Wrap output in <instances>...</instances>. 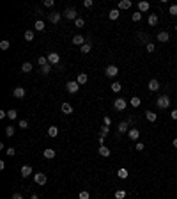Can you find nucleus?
<instances>
[{
	"label": "nucleus",
	"mask_w": 177,
	"mask_h": 199,
	"mask_svg": "<svg viewBox=\"0 0 177 199\" xmlns=\"http://www.w3.org/2000/svg\"><path fill=\"white\" fill-rule=\"evenodd\" d=\"M138 39H140V41H143L145 45H147V43H151V41H149V37H147V34H143V32H140V34H138Z\"/></svg>",
	"instance_id": "nucleus-39"
},
{
	"label": "nucleus",
	"mask_w": 177,
	"mask_h": 199,
	"mask_svg": "<svg viewBox=\"0 0 177 199\" xmlns=\"http://www.w3.org/2000/svg\"><path fill=\"white\" fill-rule=\"evenodd\" d=\"M117 73H119V68L117 66H113V64H110V66H106V69H105V75L110 78H113V77H117Z\"/></svg>",
	"instance_id": "nucleus-5"
},
{
	"label": "nucleus",
	"mask_w": 177,
	"mask_h": 199,
	"mask_svg": "<svg viewBox=\"0 0 177 199\" xmlns=\"http://www.w3.org/2000/svg\"><path fill=\"white\" fill-rule=\"evenodd\" d=\"M34 39V30H25V41H32Z\"/></svg>",
	"instance_id": "nucleus-32"
},
{
	"label": "nucleus",
	"mask_w": 177,
	"mask_h": 199,
	"mask_svg": "<svg viewBox=\"0 0 177 199\" xmlns=\"http://www.w3.org/2000/svg\"><path fill=\"white\" fill-rule=\"evenodd\" d=\"M73 45H76V46H83V45H85V37H83L81 34H76L75 37H73Z\"/></svg>",
	"instance_id": "nucleus-12"
},
{
	"label": "nucleus",
	"mask_w": 177,
	"mask_h": 199,
	"mask_svg": "<svg viewBox=\"0 0 177 199\" xmlns=\"http://www.w3.org/2000/svg\"><path fill=\"white\" fill-rule=\"evenodd\" d=\"M128 137H129L131 141H138V137H140V130H138V126H137V128H129Z\"/></svg>",
	"instance_id": "nucleus-9"
},
{
	"label": "nucleus",
	"mask_w": 177,
	"mask_h": 199,
	"mask_svg": "<svg viewBox=\"0 0 177 199\" xmlns=\"http://www.w3.org/2000/svg\"><path fill=\"white\" fill-rule=\"evenodd\" d=\"M51 68H53L51 64H46V66H43V68H41V73H43V75H48V73L51 71Z\"/></svg>",
	"instance_id": "nucleus-35"
},
{
	"label": "nucleus",
	"mask_w": 177,
	"mask_h": 199,
	"mask_svg": "<svg viewBox=\"0 0 177 199\" xmlns=\"http://www.w3.org/2000/svg\"><path fill=\"white\" fill-rule=\"evenodd\" d=\"M126 107H128V101L124 100V98H115V100H113V109H115V110L124 112V110H126Z\"/></svg>",
	"instance_id": "nucleus-1"
},
{
	"label": "nucleus",
	"mask_w": 177,
	"mask_h": 199,
	"mask_svg": "<svg viewBox=\"0 0 177 199\" xmlns=\"http://www.w3.org/2000/svg\"><path fill=\"white\" fill-rule=\"evenodd\" d=\"M145 48H147L149 54H152V52L156 50V45H154V43H147V45H145Z\"/></svg>",
	"instance_id": "nucleus-44"
},
{
	"label": "nucleus",
	"mask_w": 177,
	"mask_h": 199,
	"mask_svg": "<svg viewBox=\"0 0 177 199\" xmlns=\"http://www.w3.org/2000/svg\"><path fill=\"white\" fill-rule=\"evenodd\" d=\"M7 155H9V156H14V155H16V149H14V148H7Z\"/></svg>",
	"instance_id": "nucleus-48"
},
{
	"label": "nucleus",
	"mask_w": 177,
	"mask_h": 199,
	"mask_svg": "<svg viewBox=\"0 0 177 199\" xmlns=\"http://www.w3.org/2000/svg\"><path fill=\"white\" fill-rule=\"evenodd\" d=\"M22 71L23 73H30V71H32V62H23V64H22Z\"/></svg>",
	"instance_id": "nucleus-23"
},
{
	"label": "nucleus",
	"mask_w": 177,
	"mask_h": 199,
	"mask_svg": "<svg viewBox=\"0 0 177 199\" xmlns=\"http://www.w3.org/2000/svg\"><path fill=\"white\" fill-rule=\"evenodd\" d=\"M5 135H7V137H13V135H14V126H7L5 128Z\"/></svg>",
	"instance_id": "nucleus-43"
},
{
	"label": "nucleus",
	"mask_w": 177,
	"mask_h": 199,
	"mask_svg": "<svg viewBox=\"0 0 177 199\" xmlns=\"http://www.w3.org/2000/svg\"><path fill=\"white\" fill-rule=\"evenodd\" d=\"M53 4H55L53 0H44V5H46V7H53Z\"/></svg>",
	"instance_id": "nucleus-50"
},
{
	"label": "nucleus",
	"mask_w": 177,
	"mask_h": 199,
	"mask_svg": "<svg viewBox=\"0 0 177 199\" xmlns=\"http://www.w3.org/2000/svg\"><path fill=\"white\" fill-rule=\"evenodd\" d=\"M46 57H48V62H50L51 66H59V64H60V55H59V54H55V52L48 54Z\"/></svg>",
	"instance_id": "nucleus-4"
},
{
	"label": "nucleus",
	"mask_w": 177,
	"mask_h": 199,
	"mask_svg": "<svg viewBox=\"0 0 177 199\" xmlns=\"http://www.w3.org/2000/svg\"><path fill=\"white\" fill-rule=\"evenodd\" d=\"M13 94H14V98H25V89L23 87H16L13 91Z\"/></svg>",
	"instance_id": "nucleus-19"
},
{
	"label": "nucleus",
	"mask_w": 177,
	"mask_h": 199,
	"mask_svg": "<svg viewBox=\"0 0 177 199\" xmlns=\"http://www.w3.org/2000/svg\"><path fill=\"white\" fill-rule=\"evenodd\" d=\"M101 156H110V149L106 148V146H99V151H98Z\"/></svg>",
	"instance_id": "nucleus-24"
},
{
	"label": "nucleus",
	"mask_w": 177,
	"mask_h": 199,
	"mask_svg": "<svg viewBox=\"0 0 177 199\" xmlns=\"http://www.w3.org/2000/svg\"><path fill=\"white\" fill-rule=\"evenodd\" d=\"M120 89H122V84H120V82H113V84H112V91H113V92H119Z\"/></svg>",
	"instance_id": "nucleus-30"
},
{
	"label": "nucleus",
	"mask_w": 177,
	"mask_h": 199,
	"mask_svg": "<svg viewBox=\"0 0 177 199\" xmlns=\"http://www.w3.org/2000/svg\"><path fill=\"white\" fill-rule=\"evenodd\" d=\"M78 199H90V194H89L87 190H81V192L78 194Z\"/></svg>",
	"instance_id": "nucleus-37"
},
{
	"label": "nucleus",
	"mask_w": 177,
	"mask_h": 199,
	"mask_svg": "<svg viewBox=\"0 0 177 199\" xmlns=\"http://www.w3.org/2000/svg\"><path fill=\"white\" fill-rule=\"evenodd\" d=\"M149 91H152V92H156V91H158L160 89V82L158 80H156V78H152V80H149Z\"/></svg>",
	"instance_id": "nucleus-13"
},
{
	"label": "nucleus",
	"mask_w": 177,
	"mask_h": 199,
	"mask_svg": "<svg viewBox=\"0 0 177 199\" xmlns=\"http://www.w3.org/2000/svg\"><path fill=\"white\" fill-rule=\"evenodd\" d=\"M158 22H160L158 14H149V18H147V23H149L151 27H156V25H158Z\"/></svg>",
	"instance_id": "nucleus-15"
},
{
	"label": "nucleus",
	"mask_w": 177,
	"mask_h": 199,
	"mask_svg": "<svg viewBox=\"0 0 177 199\" xmlns=\"http://www.w3.org/2000/svg\"><path fill=\"white\" fill-rule=\"evenodd\" d=\"M30 199H39V197H37L36 194H32V196H30Z\"/></svg>",
	"instance_id": "nucleus-57"
},
{
	"label": "nucleus",
	"mask_w": 177,
	"mask_h": 199,
	"mask_svg": "<svg viewBox=\"0 0 177 199\" xmlns=\"http://www.w3.org/2000/svg\"><path fill=\"white\" fill-rule=\"evenodd\" d=\"M75 25H76L78 29H81L83 25H85V20H83V18H76V20H75Z\"/></svg>",
	"instance_id": "nucleus-41"
},
{
	"label": "nucleus",
	"mask_w": 177,
	"mask_h": 199,
	"mask_svg": "<svg viewBox=\"0 0 177 199\" xmlns=\"http://www.w3.org/2000/svg\"><path fill=\"white\" fill-rule=\"evenodd\" d=\"M20 128H23V130H27V128H28V123H27L25 119H22V121H20Z\"/></svg>",
	"instance_id": "nucleus-47"
},
{
	"label": "nucleus",
	"mask_w": 177,
	"mask_h": 199,
	"mask_svg": "<svg viewBox=\"0 0 177 199\" xmlns=\"http://www.w3.org/2000/svg\"><path fill=\"white\" fill-rule=\"evenodd\" d=\"M4 117H7V112H4V110H0V119H4Z\"/></svg>",
	"instance_id": "nucleus-55"
},
{
	"label": "nucleus",
	"mask_w": 177,
	"mask_h": 199,
	"mask_svg": "<svg viewBox=\"0 0 177 199\" xmlns=\"http://www.w3.org/2000/svg\"><path fill=\"white\" fill-rule=\"evenodd\" d=\"M55 149H51V148H46L44 151H43V156L44 158H48V160H51V158H55Z\"/></svg>",
	"instance_id": "nucleus-14"
},
{
	"label": "nucleus",
	"mask_w": 177,
	"mask_h": 199,
	"mask_svg": "<svg viewBox=\"0 0 177 199\" xmlns=\"http://www.w3.org/2000/svg\"><path fill=\"white\" fill-rule=\"evenodd\" d=\"M131 20H133V22H140V20H142V13H140V11H137V13H133V16H131Z\"/></svg>",
	"instance_id": "nucleus-40"
},
{
	"label": "nucleus",
	"mask_w": 177,
	"mask_h": 199,
	"mask_svg": "<svg viewBox=\"0 0 177 199\" xmlns=\"http://www.w3.org/2000/svg\"><path fill=\"white\" fill-rule=\"evenodd\" d=\"M129 103H131V107H135V109H137V107H140V103H142V100H140L138 96H133Z\"/></svg>",
	"instance_id": "nucleus-26"
},
{
	"label": "nucleus",
	"mask_w": 177,
	"mask_h": 199,
	"mask_svg": "<svg viewBox=\"0 0 177 199\" xmlns=\"http://www.w3.org/2000/svg\"><path fill=\"white\" fill-rule=\"evenodd\" d=\"M60 18H62V13H50V14H48V22L55 25V23L60 22Z\"/></svg>",
	"instance_id": "nucleus-8"
},
{
	"label": "nucleus",
	"mask_w": 177,
	"mask_h": 199,
	"mask_svg": "<svg viewBox=\"0 0 177 199\" xmlns=\"http://www.w3.org/2000/svg\"><path fill=\"white\" fill-rule=\"evenodd\" d=\"M34 29L39 30V32H41V30H44V22H43V20H37V22L34 23Z\"/></svg>",
	"instance_id": "nucleus-27"
},
{
	"label": "nucleus",
	"mask_w": 177,
	"mask_h": 199,
	"mask_svg": "<svg viewBox=\"0 0 177 199\" xmlns=\"http://www.w3.org/2000/svg\"><path fill=\"white\" fill-rule=\"evenodd\" d=\"M151 9V4L149 2H138V11L140 13H147Z\"/></svg>",
	"instance_id": "nucleus-17"
},
{
	"label": "nucleus",
	"mask_w": 177,
	"mask_h": 199,
	"mask_svg": "<svg viewBox=\"0 0 177 199\" xmlns=\"http://www.w3.org/2000/svg\"><path fill=\"white\" fill-rule=\"evenodd\" d=\"M135 148H137V151H143L145 149V144L143 142H137V144H135Z\"/></svg>",
	"instance_id": "nucleus-45"
},
{
	"label": "nucleus",
	"mask_w": 177,
	"mask_h": 199,
	"mask_svg": "<svg viewBox=\"0 0 177 199\" xmlns=\"http://www.w3.org/2000/svg\"><path fill=\"white\" fill-rule=\"evenodd\" d=\"M87 80H89V77L85 75V73H80V75L76 77V82L80 84V86H83V84H87Z\"/></svg>",
	"instance_id": "nucleus-21"
},
{
	"label": "nucleus",
	"mask_w": 177,
	"mask_h": 199,
	"mask_svg": "<svg viewBox=\"0 0 177 199\" xmlns=\"http://www.w3.org/2000/svg\"><path fill=\"white\" fill-rule=\"evenodd\" d=\"M168 14H170V16H177V4L170 5V9H168Z\"/></svg>",
	"instance_id": "nucleus-38"
},
{
	"label": "nucleus",
	"mask_w": 177,
	"mask_h": 199,
	"mask_svg": "<svg viewBox=\"0 0 177 199\" xmlns=\"http://www.w3.org/2000/svg\"><path fill=\"white\" fill-rule=\"evenodd\" d=\"M90 43H85V45H83V46H80V50H81V54H89V52H90Z\"/></svg>",
	"instance_id": "nucleus-34"
},
{
	"label": "nucleus",
	"mask_w": 177,
	"mask_h": 199,
	"mask_svg": "<svg viewBox=\"0 0 177 199\" xmlns=\"http://www.w3.org/2000/svg\"><path fill=\"white\" fill-rule=\"evenodd\" d=\"M108 133H110V128L106 126V124H103V126H101V130H99V135H103V137H106Z\"/></svg>",
	"instance_id": "nucleus-31"
},
{
	"label": "nucleus",
	"mask_w": 177,
	"mask_h": 199,
	"mask_svg": "<svg viewBox=\"0 0 177 199\" xmlns=\"http://www.w3.org/2000/svg\"><path fill=\"white\" fill-rule=\"evenodd\" d=\"M128 174H129V173H128V169H124V167H120V169L117 171V176L120 178V180H126Z\"/></svg>",
	"instance_id": "nucleus-22"
},
{
	"label": "nucleus",
	"mask_w": 177,
	"mask_h": 199,
	"mask_svg": "<svg viewBox=\"0 0 177 199\" xmlns=\"http://www.w3.org/2000/svg\"><path fill=\"white\" fill-rule=\"evenodd\" d=\"M131 5H133L131 0H120L119 5H117V9H119V11H126V9H129Z\"/></svg>",
	"instance_id": "nucleus-10"
},
{
	"label": "nucleus",
	"mask_w": 177,
	"mask_h": 199,
	"mask_svg": "<svg viewBox=\"0 0 177 199\" xmlns=\"http://www.w3.org/2000/svg\"><path fill=\"white\" fill-rule=\"evenodd\" d=\"M158 41H160V43H168V41H170V34L166 32V30H161V32L158 34Z\"/></svg>",
	"instance_id": "nucleus-11"
},
{
	"label": "nucleus",
	"mask_w": 177,
	"mask_h": 199,
	"mask_svg": "<svg viewBox=\"0 0 177 199\" xmlns=\"http://www.w3.org/2000/svg\"><path fill=\"white\" fill-rule=\"evenodd\" d=\"M48 135H50V137H57V135H59V128L57 126H50L48 128Z\"/></svg>",
	"instance_id": "nucleus-28"
},
{
	"label": "nucleus",
	"mask_w": 177,
	"mask_h": 199,
	"mask_svg": "<svg viewBox=\"0 0 177 199\" xmlns=\"http://www.w3.org/2000/svg\"><path fill=\"white\" fill-rule=\"evenodd\" d=\"M66 89H67V92H71V94H76L78 89H80V84H78L76 80H71V82L66 84Z\"/></svg>",
	"instance_id": "nucleus-3"
},
{
	"label": "nucleus",
	"mask_w": 177,
	"mask_h": 199,
	"mask_svg": "<svg viewBox=\"0 0 177 199\" xmlns=\"http://www.w3.org/2000/svg\"><path fill=\"white\" fill-rule=\"evenodd\" d=\"M92 4H94L92 0H85V2H83V5H85V7H92Z\"/></svg>",
	"instance_id": "nucleus-51"
},
{
	"label": "nucleus",
	"mask_w": 177,
	"mask_h": 199,
	"mask_svg": "<svg viewBox=\"0 0 177 199\" xmlns=\"http://www.w3.org/2000/svg\"><path fill=\"white\" fill-rule=\"evenodd\" d=\"M62 16L64 18H67V20H76L78 16H76V9L75 7H69V9H66L64 13H62Z\"/></svg>",
	"instance_id": "nucleus-6"
},
{
	"label": "nucleus",
	"mask_w": 177,
	"mask_h": 199,
	"mask_svg": "<svg viewBox=\"0 0 177 199\" xmlns=\"http://www.w3.org/2000/svg\"><path fill=\"white\" fill-rule=\"evenodd\" d=\"M103 123H105L106 126H110V124H112V119H110L108 116H105V119H103Z\"/></svg>",
	"instance_id": "nucleus-49"
},
{
	"label": "nucleus",
	"mask_w": 177,
	"mask_h": 199,
	"mask_svg": "<svg viewBox=\"0 0 177 199\" xmlns=\"http://www.w3.org/2000/svg\"><path fill=\"white\" fill-rule=\"evenodd\" d=\"M172 144H174V148H177V137H175V139L172 141Z\"/></svg>",
	"instance_id": "nucleus-56"
},
{
	"label": "nucleus",
	"mask_w": 177,
	"mask_h": 199,
	"mask_svg": "<svg viewBox=\"0 0 177 199\" xmlns=\"http://www.w3.org/2000/svg\"><path fill=\"white\" fill-rule=\"evenodd\" d=\"M37 62H39V66H41V68L46 66V64H50V62H48V57H39V59H37Z\"/></svg>",
	"instance_id": "nucleus-36"
},
{
	"label": "nucleus",
	"mask_w": 177,
	"mask_h": 199,
	"mask_svg": "<svg viewBox=\"0 0 177 199\" xmlns=\"http://www.w3.org/2000/svg\"><path fill=\"white\" fill-rule=\"evenodd\" d=\"M119 14H120V11H119V9H112V11H110V20H117L119 18Z\"/></svg>",
	"instance_id": "nucleus-29"
},
{
	"label": "nucleus",
	"mask_w": 177,
	"mask_h": 199,
	"mask_svg": "<svg viewBox=\"0 0 177 199\" xmlns=\"http://www.w3.org/2000/svg\"><path fill=\"white\" fill-rule=\"evenodd\" d=\"M175 30H177V25H175Z\"/></svg>",
	"instance_id": "nucleus-58"
},
{
	"label": "nucleus",
	"mask_w": 177,
	"mask_h": 199,
	"mask_svg": "<svg viewBox=\"0 0 177 199\" xmlns=\"http://www.w3.org/2000/svg\"><path fill=\"white\" fill-rule=\"evenodd\" d=\"M128 128H129L128 121H120V123H119V128H117V130H119V133H124V132H129Z\"/></svg>",
	"instance_id": "nucleus-20"
},
{
	"label": "nucleus",
	"mask_w": 177,
	"mask_h": 199,
	"mask_svg": "<svg viewBox=\"0 0 177 199\" xmlns=\"http://www.w3.org/2000/svg\"><path fill=\"white\" fill-rule=\"evenodd\" d=\"M156 105H158V109H168L170 107V98L166 96V94H163V96H160L156 100Z\"/></svg>",
	"instance_id": "nucleus-2"
},
{
	"label": "nucleus",
	"mask_w": 177,
	"mask_h": 199,
	"mask_svg": "<svg viewBox=\"0 0 177 199\" xmlns=\"http://www.w3.org/2000/svg\"><path fill=\"white\" fill-rule=\"evenodd\" d=\"M34 181H36L37 185H46L48 178H46V174H43V173H36V174H34Z\"/></svg>",
	"instance_id": "nucleus-7"
},
{
	"label": "nucleus",
	"mask_w": 177,
	"mask_h": 199,
	"mask_svg": "<svg viewBox=\"0 0 177 199\" xmlns=\"http://www.w3.org/2000/svg\"><path fill=\"white\" fill-rule=\"evenodd\" d=\"M170 116H172V119H175V121H177V109H175V110H172Z\"/></svg>",
	"instance_id": "nucleus-53"
},
{
	"label": "nucleus",
	"mask_w": 177,
	"mask_h": 199,
	"mask_svg": "<svg viewBox=\"0 0 177 199\" xmlns=\"http://www.w3.org/2000/svg\"><path fill=\"white\" fill-rule=\"evenodd\" d=\"M126 197V190H117L115 192V199H124Z\"/></svg>",
	"instance_id": "nucleus-42"
},
{
	"label": "nucleus",
	"mask_w": 177,
	"mask_h": 199,
	"mask_svg": "<svg viewBox=\"0 0 177 199\" xmlns=\"http://www.w3.org/2000/svg\"><path fill=\"white\" fill-rule=\"evenodd\" d=\"M62 112H64V114H73V107L69 105L67 101H66V103H62Z\"/></svg>",
	"instance_id": "nucleus-25"
},
{
	"label": "nucleus",
	"mask_w": 177,
	"mask_h": 199,
	"mask_svg": "<svg viewBox=\"0 0 177 199\" xmlns=\"http://www.w3.org/2000/svg\"><path fill=\"white\" fill-rule=\"evenodd\" d=\"M7 117H9V119H16V117H18V112H16L14 109L7 110Z\"/></svg>",
	"instance_id": "nucleus-33"
},
{
	"label": "nucleus",
	"mask_w": 177,
	"mask_h": 199,
	"mask_svg": "<svg viewBox=\"0 0 177 199\" xmlns=\"http://www.w3.org/2000/svg\"><path fill=\"white\" fill-rule=\"evenodd\" d=\"M98 141H99L101 146H105V137H103V135H99V139H98Z\"/></svg>",
	"instance_id": "nucleus-54"
},
{
	"label": "nucleus",
	"mask_w": 177,
	"mask_h": 199,
	"mask_svg": "<svg viewBox=\"0 0 177 199\" xmlns=\"http://www.w3.org/2000/svg\"><path fill=\"white\" fill-rule=\"evenodd\" d=\"M9 45H11V43H9L7 39H4L2 43H0V48H2V50H7V48H9Z\"/></svg>",
	"instance_id": "nucleus-46"
},
{
	"label": "nucleus",
	"mask_w": 177,
	"mask_h": 199,
	"mask_svg": "<svg viewBox=\"0 0 177 199\" xmlns=\"http://www.w3.org/2000/svg\"><path fill=\"white\" fill-rule=\"evenodd\" d=\"M145 119L151 121V123H154L156 119H158V114H154L152 110H145Z\"/></svg>",
	"instance_id": "nucleus-16"
},
{
	"label": "nucleus",
	"mask_w": 177,
	"mask_h": 199,
	"mask_svg": "<svg viewBox=\"0 0 177 199\" xmlns=\"http://www.w3.org/2000/svg\"><path fill=\"white\" fill-rule=\"evenodd\" d=\"M20 173H22V176H23V178H28L30 174H32V167H30V165H23Z\"/></svg>",
	"instance_id": "nucleus-18"
},
{
	"label": "nucleus",
	"mask_w": 177,
	"mask_h": 199,
	"mask_svg": "<svg viewBox=\"0 0 177 199\" xmlns=\"http://www.w3.org/2000/svg\"><path fill=\"white\" fill-rule=\"evenodd\" d=\"M11 199H25V197H23L22 194H13V197H11Z\"/></svg>",
	"instance_id": "nucleus-52"
}]
</instances>
